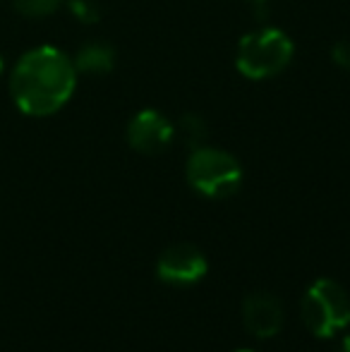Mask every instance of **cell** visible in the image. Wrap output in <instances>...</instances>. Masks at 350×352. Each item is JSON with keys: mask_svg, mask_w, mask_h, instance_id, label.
I'll return each mask as SVG.
<instances>
[{"mask_svg": "<svg viewBox=\"0 0 350 352\" xmlns=\"http://www.w3.org/2000/svg\"><path fill=\"white\" fill-rule=\"evenodd\" d=\"M238 352H252V350H238Z\"/></svg>", "mask_w": 350, "mask_h": 352, "instance_id": "16", "label": "cell"}, {"mask_svg": "<svg viewBox=\"0 0 350 352\" xmlns=\"http://www.w3.org/2000/svg\"><path fill=\"white\" fill-rule=\"evenodd\" d=\"M177 130H180V137L190 148L204 146L206 137H209V127H206L204 118L197 116V113H185L177 122Z\"/></svg>", "mask_w": 350, "mask_h": 352, "instance_id": "9", "label": "cell"}, {"mask_svg": "<svg viewBox=\"0 0 350 352\" xmlns=\"http://www.w3.org/2000/svg\"><path fill=\"white\" fill-rule=\"evenodd\" d=\"M175 140V125L156 108H144L135 113L127 122V142L137 153L156 156L166 151Z\"/></svg>", "mask_w": 350, "mask_h": 352, "instance_id": "5", "label": "cell"}, {"mask_svg": "<svg viewBox=\"0 0 350 352\" xmlns=\"http://www.w3.org/2000/svg\"><path fill=\"white\" fill-rule=\"evenodd\" d=\"M336 352H350V336H346V338L341 340V345L336 348Z\"/></svg>", "mask_w": 350, "mask_h": 352, "instance_id": "13", "label": "cell"}, {"mask_svg": "<svg viewBox=\"0 0 350 352\" xmlns=\"http://www.w3.org/2000/svg\"><path fill=\"white\" fill-rule=\"evenodd\" d=\"M295 43L285 32L276 27H262L245 34L235 56V67L248 79L276 77L290 65Z\"/></svg>", "mask_w": 350, "mask_h": 352, "instance_id": "2", "label": "cell"}, {"mask_svg": "<svg viewBox=\"0 0 350 352\" xmlns=\"http://www.w3.org/2000/svg\"><path fill=\"white\" fill-rule=\"evenodd\" d=\"M303 321L309 333L329 338L350 321L348 295L338 283L322 278L317 280L303 297Z\"/></svg>", "mask_w": 350, "mask_h": 352, "instance_id": "4", "label": "cell"}, {"mask_svg": "<svg viewBox=\"0 0 350 352\" xmlns=\"http://www.w3.org/2000/svg\"><path fill=\"white\" fill-rule=\"evenodd\" d=\"M65 5V0H14V10L24 17H48V14L58 12Z\"/></svg>", "mask_w": 350, "mask_h": 352, "instance_id": "10", "label": "cell"}, {"mask_svg": "<svg viewBox=\"0 0 350 352\" xmlns=\"http://www.w3.org/2000/svg\"><path fill=\"white\" fill-rule=\"evenodd\" d=\"M248 3H252V5H266V0H248Z\"/></svg>", "mask_w": 350, "mask_h": 352, "instance_id": "14", "label": "cell"}, {"mask_svg": "<svg viewBox=\"0 0 350 352\" xmlns=\"http://www.w3.org/2000/svg\"><path fill=\"white\" fill-rule=\"evenodd\" d=\"M0 74H3V56H0Z\"/></svg>", "mask_w": 350, "mask_h": 352, "instance_id": "15", "label": "cell"}, {"mask_svg": "<svg viewBox=\"0 0 350 352\" xmlns=\"http://www.w3.org/2000/svg\"><path fill=\"white\" fill-rule=\"evenodd\" d=\"M70 14L82 24H96L101 19V5L96 0H65Z\"/></svg>", "mask_w": 350, "mask_h": 352, "instance_id": "11", "label": "cell"}, {"mask_svg": "<svg viewBox=\"0 0 350 352\" xmlns=\"http://www.w3.org/2000/svg\"><path fill=\"white\" fill-rule=\"evenodd\" d=\"M331 60L343 70H350V38H341L336 46L331 48Z\"/></svg>", "mask_w": 350, "mask_h": 352, "instance_id": "12", "label": "cell"}, {"mask_svg": "<svg viewBox=\"0 0 350 352\" xmlns=\"http://www.w3.org/2000/svg\"><path fill=\"white\" fill-rule=\"evenodd\" d=\"M348 324H350V321H348Z\"/></svg>", "mask_w": 350, "mask_h": 352, "instance_id": "17", "label": "cell"}, {"mask_svg": "<svg viewBox=\"0 0 350 352\" xmlns=\"http://www.w3.org/2000/svg\"><path fill=\"white\" fill-rule=\"evenodd\" d=\"M77 87L75 63L56 46L32 48L10 74V94L22 113L46 118L72 98Z\"/></svg>", "mask_w": 350, "mask_h": 352, "instance_id": "1", "label": "cell"}, {"mask_svg": "<svg viewBox=\"0 0 350 352\" xmlns=\"http://www.w3.org/2000/svg\"><path fill=\"white\" fill-rule=\"evenodd\" d=\"M245 326L257 338H271L283 326V307L269 292H254L245 300L243 307Z\"/></svg>", "mask_w": 350, "mask_h": 352, "instance_id": "7", "label": "cell"}, {"mask_svg": "<svg viewBox=\"0 0 350 352\" xmlns=\"http://www.w3.org/2000/svg\"><path fill=\"white\" fill-rule=\"evenodd\" d=\"M156 276L171 285H192L206 276V256L195 245H171L156 261Z\"/></svg>", "mask_w": 350, "mask_h": 352, "instance_id": "6", "label": "cell"}, {"mask_svg": "<svg viewBox=\"0 0 350 352\" xmlns=\"http://www.w3.org/2000/svg\"><path fill=\"white\" fill-rule=\"evenodd\" d=\"M77 74H108L116 67V48L106 41H89L72 58Z\"/></svg>", "mask_w": 350, "mask_h": 352, "instance_id": "8", "label": "cell"}, {"mask_svg": "<svg viewBox=\"0 0 350 352\" xmlns=\"http://www.w3.org/2000/svg\"><path fill=\"white\" fill-rule=\"evenodd\" d=\"M187 182L209 199H226L243 185V166L233 153L204 144L192 148L187 158Z\"/></svg>", "mask_w": 350, "mask_h": 352, "instance_id": "3", "label": "cell"}]
</instances>
